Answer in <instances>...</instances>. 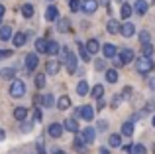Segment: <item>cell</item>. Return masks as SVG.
Here are the masks:
<instances>
[{
	"label": "cell",
	"mask_w": 155,
	"mask_h": 154,
	"mask_svg": "<svg viewBox=\"0 0 155 154\" xmlns=\"http://www.w3.org/2000/svg\"><path fill=\"white\" fill-rule=\"evenodd\" d=\"M24 93H26V85H24V81H20V79L12 81V85H10V95L12 97H24Z\"/></svg>",
	"instance_id": "6da1fadb"
},
{
	"label": "cell",
	"mask_w": 155,
	"mask_h": 154,
	"mask_svg": "<svg viewBox=\"0 0 155 154\" xmlns=\"http://www.w3.org/2000/svg\"><path fill=\"white\" fill-rule=\"evenodd\" d=\"M153 69V61L149 58H140V61H137V71H140L141 75H147L149 71Z\"/></svg>",
	"instance_id": "7a4b0ae2"
},
{
	"label": "cell",
	"mask_w": 155,
	"mask_h": 154,
	"mask_svg": "<svg viewBox=\"0 0 155 154\" xmlns=\"http://www.w3.org/2000/svg\"><path fill=\"white\" fill-rule=\"evenodd\" d=\"M75 115H77V117H83L84 121H92V117H94V111H92V107L84 105V107H77V109H75Z\"/></svg>",
	"instance_id": "3957f363"
},
{
	"label": "cell",
	"mask_w": 155,
	"mask_h": 154,
	"mask_svg": "<svg viewBox=\"0 0 155 154\" xmlns=\"http://www.w3.org/2000/svg\"><path fill=\"white\" fill-rule=\"evenodd\" d=\"M39 65V59L35 54H28L26 55V69L28 71H35V67Z\"/></svg>",
	"instance_id": "277c9868"
},
{
	"label": "cell",
	"mask_w": 155,
	"mask_h": 154,
	"mask_svg": "<svg viewBox=\"0 0 155 154\" xmlns=\"http://www.w3.org/2000/svg\"><path fill=\"white\" fill-rule=\"evenodd\" d=\"M63 124H59V123H51L49 124V136H53V138H59L61 135H63Z\"/></svg>",
	"instance_id": "5b68a950"
},
{
	"label": "cell",
	"mask_w": 155,
	"mask_h": 154,
	"mask_svg": "<svg viewBox=\"0 0 155 154\" xmlns=\"http://www.w3.org/2000/svg\"><path fill=\"white\" fill-rule=\"evenodd\" d=\"M96 8H98V0H84L83 2V10L87 14H94Z\"/></svg>",
	"instance_id": "8992f818"
},
{
	"label": "cell",
	"mask_w": 155,
	"mask_h": 154,
	"mask_svg": "<svg viewBox=\"0 0 155 154\" xmlns=\"http://www.w3.org/2000/svg\"><path fill=\"white\" fill-rule=\"evenodd\" d=\"M120 34L124 36V38H132L134 34H136V26L134 24H124V26H120Z\"/></svg>",
	"instance_id": "52a82bcc"
},
{
	"label": "cell",
	"mask_w": 155,
	"mask_h": 154,
	"mask_svg": "<svg viewBox=\"0 0 155 154\" xmlns=\"http://www.w3.org/2000/svg\"><path fill=\"white\" fill-rule=\"evenodd\" d=\"M65 65H67L69 73H75V71H77V55L75 54H69V58L65 59Z\"/></svg>",
	"instance_id": "ba28073f"
},
{
	"label": "cell",
	"mask_w": 155,
	"mask_h": 154,
	"mask_svg": "<svg viewBox=\"0 0 155 154\" xmlns=\"http://www.w3.org/2000/svg\"><path fill=\"white\" fill-rule=\"evenodd\" d=\"M59 69H61V63H59V61H55V59L47 61V65H45V73H47V75H55Z\"/></svg>",
	"instance_id": "9c48e42d"
},
{
	"label": "cell",
	"mask_w": 155,
	"mask_h": 154,
	"mask_svg": "<svg viewBox=\"0 0 155 154\" xmlns=\"http://www.w3.org/2000/svg\"><path fill=\"white\" fill-rule=\"evenodd\" d=\"M77 51H79V58L83 59V61H88V59H91V54H88V50H87L84 44L77 42Z\"/></svg>",
	"instance_id": "30bf717a"
},
{
	"label": "cell",
	"mask_w": 155,
	"mask_h": 154,
	"mask_svg": "<svg viewBox=\"0 0 155 154\" xmlns=\"http://www.w3.org/2000/svg\"><path fill=\"white\" fill-rule=\"evenodd\" d=\"M147 2L145 0H137L136 4H134V10H136V14H140V16H143V14H147Z\"/></svg>",
	"instance_id": "8fae6325"
},
{
	"label": "cell",
	"mask_w": 155,
	"mask_h": 154,
	"mask_svg": "<svg viewBox=\"0 0 155 154\" xmlns=\"http://www.w3.org/2000/svg\"><path fill=\"white\" fill-rule=\"evenodd\" d=\"M102 54L106 55V58H116L118 50H116L114 44H106V46H102Z\"/></svg>",
	"instance_id": "7c38bea8"
},
{
	"label": "cell",
	"mask_w": 155,
	"mask_h": 154,
	"mask_svg": "<svg viewBox=\"0 0 155 154\" xmlns=\"http://www.w3.org/2000/svg\"><path fill=\"white\" fill-rule=\"evenodd\" d=\"M94 136H96V131L92 127H88V128H84V131H83V138H84V142H87V144H91L92 140H94Z\"/></svg>",
	"instance_id": "4fadbf2b"
},
{
	"label": "cell",
	"mask_w": 155,
	"mask_h": 154,
	"mask_svg": "<svg viewBox=\"0 0 155 154\" xmlns=\"http://www.w3.org/2000/svg\"><path fill=\"white\" fill-rule=\"evenodd\" d=\"M132 59H134V51L132 50H122L120 51V61L124 63V65H126V63H130Z\"/></svg>",
	"instance_id": "5bb4252c"
},
{
	"label": "cell",
	"mask_w": 155,
	"mask_h": 154,
	"mask_svg": "<svg viewBox=\"0 0 155 154\" xmlns=\"http://www.w3.org/2000/svg\"><path fill=\"white\" fill-rule=\"evenodd\" d=\"M57 16H59V10H57L55 6H49V8L45 10V20H49V22H55Z\"/></svg>",
	"instance_id": "9a60e30c"
},
{
	"label": "cell",
	"mask_w": 155,
	"mask_h": 154,
	"mask_svg": "<svg viewBox=\"0 0 155 154\" xmlns=\"http://www.w3.org/2000/svg\"><path fill=\"white\" fill-rule=\"evenodd\" d=\"M84 146H87V142H84L83 136H75V140H73V148L79 152H84Z\"/></svg>",
	"instance_id": "2e32d148"
},
{
	"label": "cell",
	"mask_w": 155,
	"mask_h": 154,
	"mask_svg": "<svg viewBox=\"0 0 155 154\" xmlns=\"http://www.w3.org/2000/svg\"><path fill=\"white\" fill-rule=\"evenodd\" d=\"M63 124H65L63 128H67V131H71V132H77V131H79V123H77V119H67Z\"/></svg>",
	"instance_id": "e0dca14e"
},
{
	"label": "cell",
	"mask_w": 155,
	"mask_h": 154,
	"mask_svg": "<svg viewBox=\"0 0 155 154\" xmlns=\"http://www.w3.org/2000/svg\"><path fill=\"white\" fill-rule=\"evenodd\" d=\"M45 54H49V55L59 54V44L53 42V40H49V42H47V47H45Z\"/></svg>",
	"instance_id": "ac0fdd59"
},
{
	"label": "cell",
	"mask_w": 155,
	"mask_h": 154,
	"mask_svg": "<svg viewBox=\"0 0 155 154\" xmlns=\"http://www.w3.org/2000/svg\"><path fill=\"white\" fill-rule=\"evenodd\" d=\"M28 117V109L26 107H16L14 109V119L16 121H24Z\"/></svg>",
	"instance_id": "d6986e66"
},
{
	"label": "cell",
	"mask_w": 155,
	"mask_h": 154,
	"mask_svg": "<svg viewBox=\"0 0 155 154\" xmlns=\"http://www.w3.org/2000/svg\"><path fill=\"white\" fill-rule=\"evenodd\" d=\"M57 107H59L61 111H65V109H69V107H71V99H69L67 95L59 97V99H57Z\"/></svg>",
	"instance_id": "ffe728a7"
},
{
	"label": "cell",
	"mask_w": 155,
	"mask_h": 154,
	"mask_svg": "<svg viewBox=\"0 0 155 154\" xmlns=\"http://www.w3.org/2000/svg\"><path fill=\"white\" fill-rule=\"evenodd\" d=\"M12 40H14V46L20 47V46H24V44H26V34H24V32H18V34L12 36Z\"/></svg>",
	"instance_id": "44dd1931"
},
{
	"label": "cell",
	"mask_w": 155,
	"mask_h": 154,
	"mask_svg": "<svg viewBox=\"0 0 155 154\" xmlns=\"http://www.w3.org/2000/svg\"><path fill=\"white\" fill-rule=\"evenodd\" d=\"M12 38V28L10 26H0V40L6 42V40Z\"/></svg>",
	"instance_id": "7402d4cb"
},
{
	"label": "cell",
	"mask_w": 155,
	"mask_h": 154,
	"mask_svg": "<svg viewBox=\"0 0 155 154\" xmlns=\"http://www.w3.org/2000/svg\"><path fill=\"white\" fill-rule=\"evenodd\" d=\"M87 50H88V54H96V51L100 50L98 40H88V42H87Z\"/></svg>",
	"instance_id": "603a6c76"
},
{
	"label": "cell",
	"mask_w": 155,
	"mask_h": 154,
	"mask_svg": "<svg viewBox=\"0 0 155 154\" xmlns=\"http://www.w3.org/2000/svg\"><path fill=\"white\" fill-rule=\"evenodd\" d=\"M57 30L59 32H71V22L67 18H61L59 24H57Z\"/></svg>",
	"instance_id": "cb8c5ba5"
},
{
	"label": "cell",
	"mask_w": 155,
	"mask_h": 154,
	"mask_svg": "<svg viewBox=\"0 0 155 154\" xmlns=\"http://www.w3.org/2000/svg\"><path fill=\"white\" fill-rule=\"evenodd\" d=\"M14 75H16L14 67H4V69L0 71V77H2V79H14Z\"/></svg>",
	"instance_id": "d4e9b609"
},
{
	"label": "cell",
	"mask_w": 155,
	"mask_h": 154,
	"mask_svg": "<svg viewBox=\"0 0 155 154\" xmlns=\"http://www.w3.org/2000/svg\"><path fill=\"white\" fill-rule=\"evenodd\" d=\"M106 30H108V34H118V32H120V24H118L116 20H108Z\"/></svg>",
	"instance_id": "484cf974"
},
{
	"label": "cell",
	"mask_w": 155,
	"mask_h": 154,
	"mask_svg": "<svg viewBox=\"0 0 155 154\" xmlns=\"http://www.w3.org/2000/svg\"><path fill=\"white\" fill-rule=\"evenodd\" d=\"M77 93H79L81 97L88 95V83H87V81H81V83L77 85Z\"/></svg>",
	"instance_id": "4316f807"
},
{
	"label": "cell",
	"mask_w": 155,
	"mask_h": 154,
	"mask_svg": "<svg viewBox=\"0 0 155 154\" xmlns=\"http://www.w3.org/2000/svg\"><path fill=\"white\" fill-rule=\"evenodd\" d=\"M153 46H151V44H141V54H143V58H149V55H153Z\"/></svg>",
	"instance_id": "83f0119b"
},
{
	"label": "cell",
	"mask_w": 155,
	"mask_h": 154,
	"mask_svg": "<svg viewBox=\"0 0 155 154\" xmlns=\"http://www.w3.org/2000/svg\"><path fill=\"white\" fill-rule=\"evenodd\" d=\"M122 135L124 136H132L134 135V123H124L122 124Z\"/></svg>",
	"instance_id": "f1b7e54d"
},
{
	"label": "cell",
	"mask_w": 155,
	"mask_h": 154,
	"mask_svg": "<svg viewBox=\"0 0 155 154\" xmlns=\"http://www.w3.org/2000/svg\"><path fill=\"white\" fill-rule=\"evenodd\" d=\"M120 14H122V18H130V16H132V6H130V4H126V2H122Z\"/></svg>",
	"instance_id": "f546056e"
},
{
	"label": "cell",
	"mask_w": 155,
	"mask_h": 154,
	"mask_svg": "<svg viewBox=\"0 0 155 154\" xmlns=\"http://www.w3.org/2000/svg\"><path fill=\"white\" fill-rule=\"evenodd\" d=\"M106 79H108V83H116L118 81V71L116 69H106Z\"/></svg>",
	"instance_id": "4dcf8cb0"
},
{
	"label": "cell",
	"mask_w": 155,
	"mask_h": 154,
	"mask_svg": "<svg viewBox=\"0 0 155 154\" xmlns=\"http://www.w3.org/2000/svg\"><path fill=\"white\" fill-rule=\"evenodd\" d=\"M108 144H110V146H120V144H122V136L120 135H110Z\"/></svg>",
	"instance_id": "1f68e13d"
},
{
	"label": "cell",
	"mask_w": 155,
	"mask_h": 154,
	"mask_svg": "<svg viewBox=\"0 0 155 154\" xmlns=\"http://www.w3.org/2000/svg\"><path fill=\"white\" fill-rule=\"evenodd\" d=\"M39 103H41L43 107H47V109H49V107H53V95H49V93H47V95H43Z\"/></svg>",
	"instance_id": "d6a6232c"
},
{
	"label": "cell",
	"mask_w": 155,
	"mask_h": 154,
	"mask_svg": "<svg viewBox=\"0 0 155 154\" xmlns=\"http://www.w3.org/2000/svg\"><path fill=\"white\" fill-rule=\"evenodd\" d=\"M45 47H47V42L43 38H39L38 42H35V50H38L39 54H45Z\"/></svg>",
	"instance_id": "836d02e7"
},
{
	"label": "cell",
	"mask_w": 155,
	"mask_h": 154,
	"mask_svg": "<svg viewBox=\"0 0 155 154\" xmlns=\"http://www.w3.org/2000/svg\"><path fill=\"white\" fill-rule=\"evenodd\" d=\"M22 14L26 16V18H31V16H34V6H31V4H24L22 6Z\"/></svg>",
	"instance_id": "e575fe53"
},
{
	"label": "cell",
	"mask_w": 155,
	"mask_h": 154,
	"mask_svg": "<svg viewBox=\"0 0 155 154\" xmlns=\"http://www.w3.org/2000/svg\"><path fill=\"white\" fill-rule=\"evenodd\" d=\"M35 87H38V89H43V87H45V73L35 75Z\"/></svg>",
	"instance_id": "d590c367"
},
{
	"label": "cell",
	"mask_w": 155,
	"mask_h": 154,
	"mask_svg": "<svg viewBox=\"0 0 155 154\" xmlns=\"http://www.w3.org/2000/svg\"><path fill=\"white\" fill-rule=\"evenodd\" d=\"M102 93H104V87H102V85H94V87H92V97L102 99Z\"/></svg>",
	"instance_id": "8d00e7d4"
},
{
	"label": "cell",
	"mask_w": 155,
	"mask_h": 154,
	"mask_svg": "<svg viewBox=\"0 0 155 154\" xmlns=\"http://www.w3.org/2000/svg\"><path fill=\"white\" fill-rule=\"evenodd\" d=\"M69 6H71V12H77L81 8V0H69Z\"/></svg>",
	"instance_id": "74e56055"
},
{
	"label": "cell",
	"mask_w": 155,
	"mask_h": 154,
	"mask_svg": "<svg viewBox=\"0 0 155 154\" xmlns=\"http://www.w3.org/2000/svg\"><path fill=\"white\" fill-rule=\"evenodd\" d=\"M59 54H61V61L59 63H65V59L69 58V50L67 47H59Z\"/></svg>",
	"instance_id": "f35d334b"
},
{
	"label": "cell",
	"mask_w": 155,
	"mask_h": 154,
	"mask_svg": "<svg viewBox=\"0 0 155 154\" xmlns=\"http://www.w3.org/2000/svg\"><path fill=\"white\" fill-rule=\"evenodd\" d=\"M140 42H141V44H147V42H149V32H147V30L140 32Z\"/></svg>",
	"instance_id": "ab89813d"
},
{
	"label": "cell",
	"mask_w": 155,
	"mask_h": 154,
	"mask_svg": "<svg viewBox=\"0 0 155 154\" xmlns=\"http://www.w3.org/2000/svg\"><path fill=\"white\" fill-rule=\"evenodd\" d=\"M130 95H132V87H124L120 91V97H122V99H128Z\"/></svg>",
	"instance_id": "60d3db41"
},
{
	"label": "cell",
	"mask_w": 155,
	"mask_h": 154,
	"mask_svg": "<svg viewBox=\"0 0 155 154\" xmlns=\"http://www.w3.org/2000/svg\"><path fill=\"white\" fill-rule=\"evenodd\" d=\"M132 150H134V154H145V146L143 144H136Z\"/></svg>",
	"instance_id": "b9f144b4"
},
{
	"label": "cell",
	"mask_w": 155,
	"mask_h": 154,
	"mask_svg": "<svg viewBox=\"0 0 155 154\" xmlns=\"http://www.w3.org/2000/svg\"><path fill=\"white\" fill-rule=\"evenodd\" d=\"M94 67H96V69H98V71L106 69V63H104V59H96V61H94Z\"/></svg>",
	"instance_id": "7bdbcfd3"
},
{
	"label": "cell",
	"mask_w": 155,
	"mask_h": 154,
	"mask_svg": "<svg viewBox=\"0 0 155 154\" xmlns=\"http://www.w3.org/2000/svg\"><path fill=\"white\" fill-rule=\"evenodd\" d=\"M38 154H45V146H43V142H38Z\"/></svg>",
	"instance_id": "ee69618b"
},
{
	"label": "cell",
	"mask_w": 155,
	"mask_h": 154,
	"mask_svg": "<svg viewBox=\"0 0 155 154\" xmlns=\"http://www.w3.org/2000/svg\"><path fill=\"white\" fill-rule=\"evenodd\" d=\"M98 131H106V121H100L98 123Z\"/></svg>",
	"instance_id": "f6af8a7d"
},
{
	"label": "cell",
	"mask_w": 155,
	"mask_h": 154,
	"mask_svg": "<svg viewBox=\"0 0 155 154\" xmlns=\"http://www.w3.org/2000/svg\"><path fill=\"white\" fill-rule=\"evenodd\" d=\"M106 107V101L104 99H98V109H104Z\"/></svg>",
	"instance_id": "bcb514c9"
},
{
	"label": "cell",
	"mask_w": 155,
	"mask_h": 154,
	"mask_svg": "<svg viewBox=\"0 0 155 154\" xmlns=\"http://www.w3.org/2000/svg\"><path fill=\"white\" fill-rule=\"evenodd\" d=\"M114 65H116V67H122L124 63H122V61H120V58H118V59H114Z\"/></svg>",
	"instance_id": "7dc6e473"
},
{
	"label": "cell",
	"mask_w": 155,
	"mask_h": 154,
	"mask_svg": "<svg viewBox=\"0 0 155 154\" xmlns=\"http://www.w3.org/2000/svg\"><path fill=\"white\" fill-rule=\"evenodd\" d=\"M124 152H132V146H130V144H124Z\"/></svg>",
	"instance_id": "c3c4849f"
},
{
	"label": "cell",
	"mask_w": 155,
	"mask_h": 154,
	"mask_svg": "<svg viewBox=\"0 0 155 154\" xmlns=\"http://www.w3.org/2000/svg\"><path fill=\"white\" fill-rule=\"evenodd\" d=\"M100 154H110V152H108V148H106V146H102V148H100Z\"/></svg>",
	"instance_id": "681fc988"
},
{
	"label": "cell",
	"mask_w": 155,
	"mask_h": 154,
	"mask_svg": "<svg viewBox=\"0 0 155 154\" xmlns=\"http://www.w3.org/2000/svg\"><path fill=\"white\" fill-rule=\"evenodd\" d=\"M98 2H100V4H104V6H108V4H110V0H98Z\"/></svg>",
	"instance_id": "f907efd6"
},
{
	"label": "cell",
	"mask_w": 155,
	"mask_h": 154,
	"mask_svg": "<svg viewBox=\"0 0 155 154\" xmlns=\"http://www.w3.org/2000/svg\"><path fill=\"white\" fill-rule=\"evenodd\" d=\"M149 87H151V89H155V79H151V81H149Z\"/></svg>",
	"instance_id": "816d5d0a"
},
{
	"label": "cell",
	"mask_w": 155,
	"mask_h": 154,
	"mask_svg": "<svg viewBox=\"0 0 155 154\" xmlns=\"http://www.w3.org/2000/svg\"><path fill=\"white\" fill-rule=\"evenodd\" d=\"M4 136H6V135H4V131L0 128V140H4Z\"/></svg>",
	"instance_id": "f5cc1de1"
},
{
	"label": "cell",
	"mask_w": 155,
	"mask_h": 154,
	"mask_svg": "<svg viewBox=\"0 0 155 154\" xmlns=\"http://www.w3.org/2000/svg\"><path fill=\"white\" fill-rule=\"evenodd\" d=\"M0 16H4V6L0 4Z\"/></svg>",
	"instance_id": "db71d44e"
},
{
	"label": "cell",
	"mask_w": 155,
	"mask_h": 154,
	"mask_svg": "<svg viewBox=\"0 0 155 154\" xmlns=\"http://www.w3.org/2000/svg\"><path fill=\"white\" fill-rule=\"evenodd\" d=\"M55 154H65V152L63 150H55Z\"/></svg>",
	"instance_id": "11a10c76"
},
{
	"label": "cell",
	"mask_w": 155,
	"mask_h": 154,
	"mask_svg": "<svg viewBox=\"0 0 155 154\" xmlns=\"http://www.w3.org/2000/svg\"><path fill=\"white\" fill-rule=\"evenodd\" d=\"M153 127H155V115H153Z\"/></svg>",
	"instance_id": "9f6ffc18"
},
{
	"label": "cell",
	"mask_w": 155,
	"mask_h": 154,
	"mask_svg": "<svg viewBox=\"0 0 155 154\" xmlns=\"http://www.w3.org/2000/svg\"><path fill=\"white\" fill-rule=\"evenodd\" d=\"M153 154H155V146H153Z\"/></svg>",
	"instance_id": "6f0895ef"
},
{
	"label": "cell",
	"mask_w": 155,
	"mask_h": 154,
	"mask_svg": "<svg viewBox=\"0 0 155 154\" xmlns=\"http://www.w3.org/2000/svg\"><path fill=\"white\" fill-rule=\"evenodd\" d=\"M0 22H2V16H0Z\"/></svg>",
	"instance_id": "680465c9"
}]
</instances>
